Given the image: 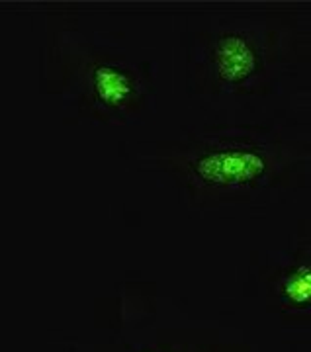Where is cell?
<instances>
[{
    "mask_svg": "<svg viewBox=\"0 0 311 352\" xmlns=\"http://www.w3.org/2000/svg\"><path fill=\"white\" fill-rule=\"evenodd\" d=\"M136 164L190 210H261L290 200L311 175V90L278 104L202 116L133 145Z\"/></svg>",
    "mask_w": 311,
    "mask_h": 352,
    "instance_id": "1",
    "label": "cell"
},
{
    "mask_svg": "<svg viewBox=\"0 0 311 352\" xmlns=\"http://www.w3.org/2000/svg\"><path fill=\"white\" fill-rule=\"evenodd\" d=\"M173 28L176 90L202 116L278 104L311 63V10L292 4L186 8Z\"/></svg>",
    "mask_w": 311,
    "mask_h": 352,
    "instance_id": "2",
    "label": "cell"
},
{
    "mask_svg": "<svg viewBox=\"0 0 311 352\" xmlns=\"http://www.w3.org/2000/svg\"><path fill=\"white\" fill-rule=\"evenodd\" d=\"M39 43L38 78L76 124L122 127L155 112L159 71L155 59L83 20L71 2H47Z\"/></svg>",
    "mask_w": 311,
    "mask_h": 352,
    "instance_id": "3",
    "label": "cell"
},
{
    "mask_svg": "<svg viewBox=\"0 0 311 352\" xmlns=\"http://www.w3.org/2000/svg\"><path fill=\"white\" fill-rule=\"evenodd\" d=\"M257 284L268 314L288 329H311V217L299 219L286 243L257 263Z\"/></svg>",
    "mask_w": 311,
    "mask_h": 352,
    "instance_id": "4",
    "label": "cell"
},
{
    "mask_svg": "<svg viewBox=\"0 0 311 352\" xmlns=\"http://www.w3.org/2000/svg\"><path fill=\"white\" fill-rule=\"evenodd\" d=\"M92 352H250V349L245 340H227L212 331L176 329L159 331L145 340L100 344Z\"/></svg>",
    "mask_w": 311,
    "mask_h": 352,
    "instance_id": "5",
    "label": "cell"
}]
</instances>
